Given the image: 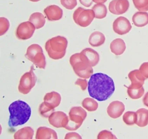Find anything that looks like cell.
I'll use <instances>...</instances> for the list:
<instances>
[{"label": "cell", "instance_id": "f35d334b", "mask_svg": "<svg viewBox=\"0 0 148 139\" xmlns=\"http://www.w3.org/2000/svg\"><path fill=\"white\" fill-rule=\"evenodd\" d=\"M107 1V0H92L93 2L96 3H104Z\"/></svg>", "mask_w": 148, "mask_h": 139}, {"label": "cell", "instance_id": "ffe728a7", "mask_svg": "<svg viewBox=\"0 0 148 139\" xmlns=\"http://www.w3.org/2000/svg\"><path fill=\"white\" fill-rule=\"evenodd\" d=\"M132 21L136 27H144L148 23V13L141 11L136 12L132 16Z\"/></svg>", "mask_w": 148, "mask_h": 139}, {"label": "cell", "instance_id": "30bf717a", "mask_svg": "<svg viewBox=\"0 0 148 139\" xmlns=\"http://www.w3.org/2000/svg\"><path fill=\"white\" fill-rule=\"evenodd\" d=\"M132 28V27L129 20L123 16L117 18L113 22L112 25L113 31L120 35L129 33Z\"/></svg>", "mask_w": 148, "mask_h": 139}, {"label": "cell", "instance_id": "8fae6325", "mask_svg": "<svg viewBox=\"0 0 148 139\" xmlns=\"http://www.w3.org/2000/svg\"><path fill=\"white\" fill-rule=\"evenodd\" d=\"M129 7L128 0H112L109 3V9L112 14L120 15L125 13Z\"/></svg>", "mask_w": 148, "mask_h": 139}, {"label": "cell", "instance_id": "9a60e30c", "mask_svg": "<svg viewBox=\"0 0 148 139\" xmlns=\"http://www.w3.org/2000/svg\"><path fill=\"white\" fill-rule=\"evenodd\" d=\"M44 103L51 109L54 110L60 104L61 97L59 93L54 91L47 93L44 97Z\"/></svg>", "mask_w": 148, "mask_h": 139}, {"label": "cell", "instance_id": "e575fe53", "mask_svg": "<svg viewBox=\"0 0 148 139\" xmlns=\"http://www.w3.org/2000/svg\"><path fill=\"white\" fill-rule=\"evenodd\" d=\"M75 84L80 86L82 90L84 91L87 87V81L85 79L83 80V79H78L75 82Z\"/></svg>", "mask_w": 148, "mask_h": 139}, {"label": "cell", "instance_id": "d6986e66", "mask_svg": "<svg viewBox=\"0 0 148 139\" xmlns=\"http://www.w3.org/2000/svg\"><path fill=\"white\" fill-rule=\"evenodd\" d=\"M36 139H58V136L53 129L47 127H40L37 130Z\"/></svg>", "mask_w": 148, "mask_h": 139}, {"label": "cell", "instance_id": "836d02e7", "mask_svg": "<svg viewBox=\"0 0 148 139\" xmlns=\"http://www.w3.org/2000/svg\"><path fill=\"white\" fill-rule=\"evenodd\" d=\"M141 74L144 76L145 79L148 78V62L143 63L141 64L139 69Z\"/></svg>", "mask_w": 148, "mask_h": 139}, {"label": "cell", "instance_id": "603a6c76", "mask_svg": "<svg viewBox=\"0 0 148 139\" xmlns=\"http://www.w3.org/2000/svg\"><path fill=\"white\" fill-rule=\"evenodd\" d=\"M29 21L34 25L36 29L43 28L46 22L45 16L42 13L40 12H35L32 14Z\"/></svg>", "mask_w": 148, "mask_h": 139}, {"label": "cell", "instance_id": "7c38bea8", "mask_svg": "<svg viewBox=\"0 0 148 139\" xmlns=\"http://www.w3.org/2000/svg\"><path fill=\"white\" fill-rule=\"evenodd\" d=\"M68 120V116L62 111L53 112L48 119L50 124L56 128H65Z\"/></svg>", "mask_w": 148, "mask_h": 139}, {"label": "cell", "instance_id": "6da1fadb", "mask_svg": "<svg viewBox=\"0 0 148 139\" xmlns=\"http://www.w3.org/2000/svg\"><path fill=\"white\" fill-rule=\"evenodd\" d=\"M88 89L91 97L99 101L110 98L115 91L114 81L106 74L96 73L90 76L88 83Z\"/></svg>", "mask_w": 148, "mask_h": 139}, {"label": "cell", "instance_id": "d6a6232c", "mask_svg": "<svg viewBox=\"0 0 148 139\" xmlns=\"http://www.w3.org/2000/svg\"><path fill=\"white\" fill-rule=\"evenodd\" d=\"M98 139H117L116 137L111 132L108 130H104L101 131L98 135Z\"/></svg>", "mask_w": 148, "mask_h": 139}, {"label": "cell", "instance_id": "44dd1931", "mask_svg": "<svg viewBox=\"0 0 148 139\" xmlns=\"http://www.w3.org/2000/svg\"><path fill=\"white\" fill-rule=\"evenodd\" d=\"M105 40V36L103 33L99 31H95L90 35L89 42L92 47H98L103 45Z\"/></svg>", "mask_w": 148, "mask_h": 139}, {"label": "cell", "instance_id": "1f68e13d", "mask_svg": "<svg viewBox=\"0 0 148 139\" xmlns=\"http://www.w3.org/2000/svg\"><path fill=\"white\" fill-rule=\"evenodd\" d=\"M60 2L65 8L68 10L73 9L77 4V0H60Z\"/></svg>", "mask_w": 148, "mask_h": 139}, {"label": "cell", "instance_id": "cb8c5ba5", "mask_svg": "<svg viewBox=\"0 0 148 139\" xmlns=\"http://www.w3.org/2000/svg\"><path fill=\"white\" fill-rule=\"evenodd\" d=\"M34 131L31 127H26L19 129L14 134V139H32Z\"/></svg>", "mask_w": 148, "mask_h": 139}, {"label": "cell", "instance_id": "484cf974", "mask_svg": "<svg viewBox=\"0 0 148 139\" xmlns=\"http://www.w3.org/2000/svg\"><path fill=\"white\" fill-rule=\"evenodd\" d=\"M82 106L90 112L96 111L98 107V103L92 98H85L82 102Z\"/></svg>", "mask_w": 148, "mask_h": 139}, {"label": "cell", "instance_id": "d590c367", "mask_svg": "<svg viewBox=\"0 0 148 139\" xmlns=\"http://www.w3.org/2000/svg\"><path fill=\"white\" fill-rule=\"evenodd\" d=\"M69 138H82L79 134L76 133H68L66 135L65 139Z\"/></svg>", "mask_w": 148, "mask_h": 139}, {"label": "cell", "instance_id": "ab89813d", "mask_svg": "<svg viewBox=\"0 0 148 139\" xmlns=\"http://www.w3.org/2000/svg\"><path fill=\"white\" fill-rule=\"evenodd\" d=\"M32 2H36L39 1H40V0H29Z\"/></svg>", "mask_w": 148, "mask_h": 139}, {"label": "cell", "instance_id": "83f0119b", "mask_svg": "<svg viewBox=\"0 0 148 139\" xmlns=\"http://www.w3.org/2000/svg\"><path fill=\"white\" fill-rule=\"evenodd\" d=\"M128 95L132 99H138L141 98L144 94L143 87L138 89L130 88L127 87Z\"/></svg>", "mask_w": 148, "mask_h": 139}, {"label": "cell", "instance_id": "f546056e", "mask_svg": "<svg viewBox=\"0 0 148 139\" xmlns=\"http://www.w3.org/2000/svg\"><path fill=\"white\" fill-rule=\"evenodd\" d=\"M10 27L9 21L5 17L0 18V35H3L8 30Z\"/></svg>", "mask_w": 148, "mask_h": 139}, {"label": "cell", "instance_id": "ba28073f", "mask_svg": "<svg viewBox=\"0 0 148 139\" xmlns=\"http://www.w3.org/2000/svg\"><path fill=\"white\" fill-rule=\"evenodd\" d=\"M34 70V67L33 65H32L30 71L25 73L21 78L18 86L20 93L27 94L35 86L37 81V77Z\"/></svg>", "mask_w": 148, "mask_h": 139}, {"label": "cell", "instance_id": "7a4b0ae2", "mask_svg": "<svg viewBox=\"0 0 148 139\" xmlns=\"http://www.w3.org/2000/svg\"><path fill=\"white\" fill-rule=\"evenodd\" d=\"M10 116L8 125L11 127L26 123L31 117L32 109L29 105L21 100L14 102L9 107Z\"/></svg>", "mask_w": 148, "mask_h": 139}, {"label": "cell", "instance_id": "8992f818", "mask_svg": "<svg viewBox=\"0 0 148 139\" xmlns=\"http://www.w3.org/2000/svg\"><path fill=\"white\" fill-rule=\"evenodd\" d=\"M25 57L40 69H45L46 61L42 47L38 44L30 45L27 50Z\"/></svg>", "mask_w": 148, "mask_h": 139}, {"label": "cell", "instance_id": "5b68a950", "mask_svg": "<svg viewBox=\"0 0 148 139\" xmlns=\"http://www.w3.org/2000/svg\"><path fill=\"white\" fill-rule=\"evenodd\" d=\"M69 114L68 122L64 128L71 131L79 128L87 116L86 111L80 107L72 108Z\"/></svg>", "mask_w": 148, "mask_h": 139}, {"label": "cell", "instance_id": "74e56055", "mask_svg": "<svg viewBox=\"0 0 148 139\" xmlns=\"http://www.w3.org/2000/svg\"><path fill=\"white\" fill-rule=\"evenodd\" d=\"M143 101V104L148 107V92L146 93L144 96Z\"/></svg>", "mask_w": 148, "mask_h": 139}, {"label": "cell", "instance_id": "52a82bcc", "mask_svg": "<svg viewBox=\"0 0 148 139\" xmlns=\"http://www.w3.org/2000/svg\"><path fill=\"white\" fill-rule=\"evenodd\" d=\"M95 17V14L92 9H85L81 7L77 8L73 14L75 23L84 28L89 26Z\"/></svg>", "mask_w": 148, "mask_h": 139}, {"label": "cell", "instance_id": "277c9868", "mask_svg": "<svg viewBox=\"0 0 148 139\" xmlns=\"http://www.w3.org/2000/svg\"><path fill=\"white\" fill-rule=\"evenodd\" d=\"M70 62L75 74L81 78L88 79L93 73L92 67L81 53H76L70 57Z\"/></svg>", "mask_w": 148, "mask_h": 139}, {"label": "cell", "instance_id": "9c48e42d", "mask_svg": "<svg viewBox=\"0 0 148 139\" xmlns=\"http://www.w3.org/2000/svg\"><path fill=\"white\" fill-rule=\"evenodd\" d=\"M36 28L30 21H25L20 23L16 31V35L20 40H26L32 37Z\"/></svg>", "mask_w": 148, "mask_h": 139}, {"label": "cell", "instance_id": "5bb4252c", "mask_svg": "<svg viewBox=\"0 0 148 139\" xmlns=\"http://www.w3.org/2000/svg\"><path fill=\"white\" fill-rule=\"evenodd\" d=\"M128 77L131 82V84L127 87L130 88L138 89L143 87L145 78L141 74L139 70H135L129 73Z\"/></svg>", "mask_w": 148, "mask_h": 139}, {"label": "cell", "instance_id": "d4e9b609", "mask_svg": "<svg viewBox=\"0 0 148 139\" xmlns=\"http://www.w3.org/2000/svg\"><path fill=\"white\" fill-rule=\"evenodd\" d=\"M92 9L94 11L95 18L97 19H103L106 16L107 8L103 3H97L92 7Z\"/></svg>", "mask_w": 148, "mask_h": 139}, {"label": "cell", "instance_id": "4dcf8cb0", "mask_svg": "<svg viewBox=\"0 0 148 139\" xmlns=\"http://www.w3.org/2000/svg\"><path fill=\"white\" fill-rule=\"evenodd\" d=\"M39 112L40 115L44 117H49V116L53 113L54 110L50 109L49 108L47 107L45 105L44 102L40 104L39 107Z\"/></svg>", "mask_w": 148, "mask_h": 139}, {"label": "cell", "instance_id": "4fadbf2b", "mask_svg": "<svg viewBox=\"0 0 148 139\" xmlns=\"http://www.w3.org/2000/svg\"><path fill=\"white\" fill-rule=\"evenodd\" d=\"M125 109L124 104L119 101L112 102L107 108L108 115L113 119H116L120 117Z\"/></svg>", "mask_w": 148, "mask_h": 139}, {"label": "cell", "instance_id": "f1b7e54d", "mask_svg": "<svg viewBox=\"0 0 148 139\" xmlns=\"http://www.w3.org/2000/svg\"><path fill=\"white\" fill-rule=\"evenodd\" d=\"M135 8L139 11H148V0H132Z\"/></svg>", "mask_w": 148, "mask_h": 139}, {"label": "cell", "instance_id": "4316f807", "mask_svg": "<svg viewBox=\"0 0 148 139\" xmlns=\"http://www.w3.org/2000/svg\"><path fill=\"white\" fill-rule=\"evenodd\" d=\"M124 122L127 125L131 126L135 124L136 121V114L133 111H127L123 116Z\"/></svg>", "mask_w": 148, "mask_h": 139}, {"label": "cell", "instance_id": "3957f363", "mask_svg": "<svg viewBox=\"0 0 148 139\" xmlns=\"http://www.w3.org/2000/svg\"><path fill=\"white\" fill-rule=\"evenodd\" d=\"M68 41L64 36H58L48 40L46 43V50L50 58L59 60L65 55Z\"/></svg>", "mask_w": 148, "mask_h": 139}, {"label": "cell", "instance_id": "ac0fdd59", "mask_svg": "<svg viewBox=\"0 0 148 139\" xmlns=\"http://www.w3.org/2000/svg\"><path fill=\"white\" fill-rule=\"evenodd\" d=\"M110 48L112 53L118 56L122 55L126 49V45L124 41L121 38H116L111 43Z\"/></svg>", "mask_w": 148, "mask_h": 139}, {"label": "cell", "instance_id": "7402d4cb", "mask_svg": "<svg viewBox=\"0 0 148 139\" xmlns=\"http://www.w3.org/2000/svg\"><path fill=\"white\" fill-rule=\"evenodd\" d=\"M136 124L139 127H145L148 124V110L141 108L136 112Z\"/></svg>", "mask_w": 148, "mask_h": 139}, {"label": "cell", "instance_id": "e0dca14e", "mask_svg": "<svg viewBox=\"0 0 148 139\" xmlns=\"http://www.w3.org/2000/svg\"><path fill=\"white\" fill-rule=\"evenodd\" d=\"M80 53L85 57L92 67H94L98 63L99 61V54L92 49L90 48L84 49Z\"/></svg>", "mask_w": 148, "mask_h": 139}, {"label": "cell", "instance_id": "8d00e7d4", "mask_svg": "<svg viewBox=\"0 0 148 139\" xmlns=\"http://www.w3.org/2000/svg\"><path fill=\"white\" fill-rule=\"evenodd\" d=\"M81 4L86 7H90L92 4V0H79Z\"/></svg>", "mask_w": 148, "mask_h": 139}, {"label": "cell", "instance_id": "2e32d148", "mask_svg": "<svg viewBox=\"0 0 148 139\" xmlns=\"http://www.w3.org/2000/svg\"><path fill=\"white\" fill-rule=\"evenodd\" d=\"M44 13L47 19L50 21L60 20L63 15L62 9L56 5H50L47 7L44 10Z\"/></svg>", "mask_w": 148, "mask_h": 139}]
</instances>
